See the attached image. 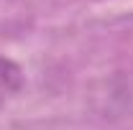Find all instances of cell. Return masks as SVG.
<instances>
[{
    "mask_svg": "<svg viewBox=\"0 0 133 130\" xmlns=\"http://www.w3.org/2000/svg\"><path fill=\"white\" fill-rule=\"evenodd\" d=\"M21 87H23V69L13 59L0 54V107L16 97Z\"/></svg>",
    "mask_w": 133,
    "mask_h": 130,
    "instance_id": "1",
    "label": "cell"
}]
</instances>
